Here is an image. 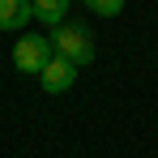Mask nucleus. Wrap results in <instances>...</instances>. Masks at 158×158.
I'll return each mask as SVG.
<instances>
[{"label":"nucleus","mask_w":158,"mask_h":158,"mask_svg":"<svg viewBox=\"0 0 158 158\" xmlns=\"http://www.w3.org/2000/svg\"><path fill=\"white\" fill-rule=\"evenodd\" d=\"M52 56H56V52H52V43H47L43 34H22L17 47H13V64H17L22 73H34V77H39L43 64H47Z\"/></svg>","instance_id":"nucleus-2"},{"label":"nucleus","mask_w":158,"mask_h":158,"mask_svg":"<svg viewBox=\"0 0 158 158\" xmlns=\"http://www.w3.org/2000/svg\"><path fill=\"white\" fill-rule=\"evenodd\" d=\"M34 17L30 0H0V30H22Z\"/></svg>","instance_id":"nucleus-4"},{"label":"nucleus","mask_w":158,"mask_h":158,"mask_svg":"<svg viewBox=\"0 0 158 158\" xmlns=\"http://www.w3.org/2000/svg\"><path fill=\"white\" fill-rule=\"evenodd\" d=\"M85 9L98 13V17H120L124 13V0H85Z\"/></svg>","instance_id":"nucleus-6"},{"label":"nucleus","mask_w":158,"mask_h":158,"mask_svg":"<svg viewBox=\"0 0 158 158\" xmlns=\"http://www.w3.org/2000/svg\"><path fill=\"white\" fill-rule=\"evenodd\" d=\"M52 52L60 60H69V64H90L94 60V39H90V30L85 26H73V22H60L52 30Z\"/></svg>","instance_id":"nucleus-1"},{"label":"nucleus","mask_w":158,"mask_h":158,"mask_svg":"<svg viewBox=\"0 0 158 158\" xmlns=\"http://www.w3.org/2000/svg\"><path fill=\"white\" fill-rule=\"evenodd\" d=\"M39 77H43V90H47V94H64V90L77 81V64H69V60L52 56V60L43 64V73H39Z\"/></svg>","instance_id":"nucleus-3"},{"label":"nucleus","mask_w":158,"mask_h":158,"mask_svg":"<svg viewBox=\"0 0 158 158\" xmlns=\"http://www.w3.org/2000/svg\"><path fill=\"white\" fill-rule=\"evenodd\" d=\"M69 4H73V0H30V9H34V17H39L43 26H60L64 13H69Z\"/></svg>","instance_id":"nucleus-5"}]
</instances>
